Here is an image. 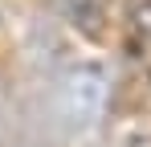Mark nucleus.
<instances>
[{"label": "nucleus", "instance_id": "1", "mask_svg": "<svg viewBox=\"0 0 151 147\" xmlns=\"http://www.w3.org/2000/svg\"><path fill=\"white\" fill-rule=\"evenodd\" d=\"M110 98V70L106 61H78L57 86V119L70 131H90L106 110Z\"/></svg>", "mask_w": 151, "mask_h": 147}, {"label": "nucleus", "instance_id": "2", "mask_svg": "<svg viewBox=\"0 0 151 147\" xmlns=\"http://www.w3.org/2000/svg\"><path fill=\"white\" fill-rule=\"evenodd\" d=\"M65 21H74L82 33H98L102 29V0H57Z\"/></svg>", "mask_w": 151, "mask_h": 147}]
</instances>
